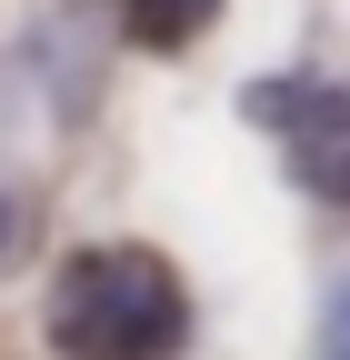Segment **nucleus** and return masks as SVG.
<instances>
[{
  "label": "nucleus",
  "instance_id": "obj_1",
  "mask_svg": "<svg viewBox=\"0 0 350 360\" xmlns=\"http://www.w3.org/2000/svg\"><path fill=\"white\" fill-rule=\"evenodd\" d=\"M40 340L60 360H170L190 350V290L141 240L70 250L51 270V300H40Z\"/></svg>",
  "mask_w": 350,
  "mask_h": 360
},
{
  "label": "nucleus",
  "instance_id": "obj_2",
  "mask_svg": "<svg viewBox=\"0 0 350 360\" xmlns=\"http://www.w3.org/2000/svg\"><path fill=\"white\" fill-rule=\"evenodd\" d=\"M240 120L290 141V180L311 200L350 210V90L311 80V70H271V80H240Z\"/></svg>",
  "mask_w": 350,
  "mask_h": 360
},
{
  "label": "nucleus",
  "instance_id": "obj_3",
  "mask_svg": "<svg viewBox=\"0 0 350 360\" xmlns=\"http://www.w3.org/2000/svg\"><path fill=\"white\" fill-rule=\"evenodd\" d=\"M110 20L141 40V51H190V40L221 20V0H110Z\"/></svg>",
  "mask_w": 350,
  "mask_h": 360
},
{
  "label": "nucleus",
  "instance_id": "obj_4",
  "mask_svg": "<svg viewBox=\"0 0 350 360\" xmlns=\"http://www.w3.org/2000/svg\"><path fill=\"white\" fill-rule=\"evenodd\" d=\"M311 360H350V270L330 281V300H320V350Z\"/></svg>",
  "mask_w": 350,
  "mask_h": 360
},
{
  "label": "nucleus",
  "instance_id": "obj_5",
  "mask_svg": "<svg viewBox=\"0 0 350 360\" xmlns=\"http://www.w3.org/2000/svg\"><path fill=\"white\" fill-rule=\"evenodd\" d=\"M11 240H20V220H11V200H0V260H11Z\"/></svg>",
  "mask_w": 350,
  "mask_h": 360
}]
</instances>
